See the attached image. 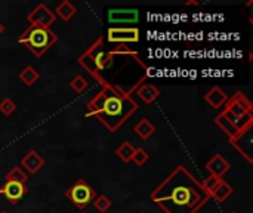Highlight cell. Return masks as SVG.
Masks as SVG:
<instances>
[{"mask_svg": "<svg viewBox=\"0 0 253 213\" xmlns=\"http://www.w3.org/2000/svg\"><path fill=\"white\" fill-rule=\"evenodd\" d=\"M150 197L165 213H199L211 202L202 182L182 165L176 166Z\"/></svg>", "mask_w": 253, "mask_h": 213, "instance_id": "obj_1", "label": "cell"}, {"mask_svg": "<svg viewBox=\"0 0 253 213\" xmlns=\"http://www.w3.org/2000/svg\"><path fill=\"white\" fill-rule=\"evenodd\" d=\"M139 104L119 85L105 83L101 90L86 104V116L96 119L108 132H117L136 111Z\"/></svg>", "mask_w": 253, "mask_h": 213, "instance_id": "obj_2", "label": "cell"}, {"mask_svg": "<svg viewBox=\"0 0 253 213\" xmlns=\"http://www.w3.org/2000/svg\"><path fill=\"white\" fill-rule=\"evenodd\" d=\"M79 65L86 70L101 86L108 83V80L104 77V70L111 67L113 64V56L110 52L105 50L104 47V37L99 36L77 59Z\"/></svg>", "mask_w": 253, "mask_h": 213, "instance_id": "obj_3", "label": "cell"}, {"mask_svg": "<svg viewBox=\"0 0 253 213\" xmlns=\"http://www.w3.org/2000/svg\"><path fill=\"white\" fill-rule=\"evenodd\" d=\"M58 42V34L52 28L28 25L18 37V43L30 50L36 58H42Z\"/></svg>", "mask_w": 253, "mask_h": 213, "instance_id": "obj_4", "label": "cell"}, {"mask_svg": "<svg viewBox=\"0 0 253 213\" xmlns=\"http://www.w3.org/2000/svg\"><path fill=\"white\" fill-rule=\"evenodd\" d=\"M221 113L239 129H251L253 126V104L243 92H236L233 96H228Z\"/></svg>", "mask_w": 253, "mask_h": 213, "instance_id": "obj_5", "label": "cell"}, {"mask_svg": "<svg viewBox=\"0 0 253 213\" xmlns=\"http://www.w3.org/2000/svg\"><path fill=\"white\" fill-rule=\"evenodd\" d=\"M96 191L83 179H77L67 191H65V197L71 202V205H74L79 211L86 209L96 197Z\"/></svg>", "mask_w": 253, "mask_h": 213, "instance_id": "obj_6", "label": "cell"}, {"mask_svg": "<svg viewBox=\"0 0 253 213\" xmlns=\"http://www.w3.org/2000/svg\"><path fill=\"white\" fill-rule=\"evenodd\" d=\"M141 39V31L136 27H110L107 30V40L110 43L127 44L138 43Z\"/></svg>", "mask_w": 253, "mask_h": 213, "instance_id": "obj_7", "label": "cell"}, {"mask_svg": "<svg viewBox=\"0 0 253 213\" xmlns=\"http://www.w3.org/2000/svg\"><path fill=\"white\" fill-rule=\"evenodd\" d=\"M27 21L30 25L34 27H43V28H50L55 21L56 16L53 13V10H50L44 3H39L28 15H27Z\"/></svg>", "mask_w": 253, "mask_h": 213, "instance_id": "obj_8", "label": "cell"}, {"mask_svg": "<svg viewBox=\"0 0 253 213\" xmlns=\"http://www.w3.org/2000/svg\"><path fill=\"white\" fill-rule=\"evenodd\" d=\"M213 123L219 128V130H222L225 135H227V138H228V141H230V144H233V142H236L237 139H240L242 136H245L246 133H249L251 132V129H239L230 119H227L222 113H219L215 119H213Z\"/></svg>", "mask_w": 253, "mask_h": 213, "instance_id": "obj_9", "label": "cell"}, {"mask_svg": "<svg viewBox=\"0 0 253 213\" xmlns=\"http://www.w3.org/2000/svg\"><path fill=\"white\" fill-rule=\"evenodd\" d=\"M27 193H28L27 185L19 182H4L0 187V196H3L6 202L12 206L19 203L27 196Z\"/></svg>", "mask_w": 253, "mask_h": 213, "instance_id": "obj_10", "label": "cell"}, {"mask_svg": "<svg viewBox=\"0 0 253 213\" xmlns=\"http://www.w3.org/2000/svg\"><path fill=\"white\" fill-rule=\"evenodd\" d=\"M130 90H132V93H135L147 105H151L160 96V89L157 86H154V85H150V83L138 82Z\"/></svg>", "mask_w": 253, "mask_h": 213, "instance_id": "obj_11", "label": "cell"}, {"mask_svg": "<svg viewBox=\"0 0 253 213\" xmlns=\"http://www.w3.org/2000/svg\"><path fill=\"white\" fill-rule=\"evenodd\" d=\"M44 163H46L44 159L36 150H30L21 159V169L25 170L27 175H36L44 166Z\"/></svg>", "mask_w": 253, "mask_h": 213, "instance_id": "obj_12", "label": "cell"}, {"mask_svg": "<svg viewBox=\"0 0 253 213\" xmlns=\"http://www.w3.org/2000/svg\"><path fill=\"white\" fill-rule=\"evenodd\" d=\"M228 101V95L222 90V87L219 86H212L208 93L205 95V102L213 108V110H221L224 108L225 102Z\"/></svg>", "mask_w": 253, "mask_h": 213, "instance_id": "obj_13", "label": "cell"}, {"mask_svg": "<svg viewBox=\"0 0 253 213\" xmlns=\"http://www.w3.org/2000/svg\"><path fill=\"white\" fill-rule=\"evenodd\" d=\"M231 169V165L230 162H227L224 159L222 154H215L212 156V159L206 163V170L213 175V176H218V178H222L228 170Z\"/></svg>", "mask_w": 253, "mask_h": 213, "instance_id": "obj_14", "label": "cell"}, {"mask_svg": "<svg viewBox=\"0 0 253 213\" xmlns=\"http://www.w3.org/2000/svg\"><path fill=\"white\" fill-rule=\"evenodd\" d=\"M139 19L138 9H110L108 10V21L110 22H136Z\"/></svg>", "mask_w": 253, "mask_h": 213, "instance_id": "obj_15", "label": "cell"}, {"mask_svg": "<svg viewBox=\"0 0 253 213\" xmlns=\"http://www.w3.org/2000/svg\"><path fill=\"white\" fill-rule=\"evenodd\" d=\"M53 13L56 18H61L64 22L71 21V18L77 13V7L70 1V0H62L61 3H58V6L53 9Z\"/></svg>", "mask_w": 253, "mask_h": 213, "instance_id": "obj_16", "label": "cell"}, {"mask_svg": "<svg viewBox=\"0 0 253 213\" xmlns=\"http://www.w3.org/2000/svg\"><path fill=\"white\" fill-rule=\"evenodd\" d=\"M133 132H135V135H138L142 141H147V139H150V138L156 133V126H154L148 119H141V120L135 125Z\"/></svg>", "mask_w": 253, "mask_h": 213, "instance_id": "obj_17", "label": "cell"}, {"mask_svg": "<svg viewBox=\"0 0 253 213\" xmlns=\"http://www.w3.org/2000/svg\"><path fill=\"white\" fill-rule=\"evenodd\" d=\"M233 193H234L233 185H231V184H228L227 181L221 179L219 185L216 187V190L213 191V194L211 196V199H213V200H215V202H218V203H224L227 199H230V197L233 196Z\"/></svg>", "mask_w": 253, "mask_h": 213, "instance_id": "obj_18", "label": "cell"}, {"mask_svg": "<svg viewBox=\"0 0 253 213\" xmlns=\"http://www.w3.org/2000/svg\"><path fill=\"white\" fill-rule=\"evenodd\" d=\"M18 79L28 87L34 86V83L40 79V73L33 67V65H27L22 68V71L18 74Z\"/></svg>", "mask_w": 253, "mask_h": 213, "instance_id": "obj_19", "label": "cell"}, {"mask_svg": "<svg viewBox=\"0 0 253 213\" xmlns=\"http://www.w3.org/2000/svg\"><path fill=\"white\" fill-rule=\"evenodd\" d=\"M135 153V147L129 142V141H125L122 145H119L116 148V156L123 162V163H129L132 160V156Z\"/></svg>", "mask_w": 253, "mask_h": 213, "instance_id": "obj_20", "label": "cell"}, {"mask_svg": "<svg viewBox=\"0 0 253 213\" xmlns=\"http://www.w3.org/2000/svg\"><path fill=\"white\" fill-rule=\"evenodd\" d=\"M28 181V175L21 169V166H15L12 168L7 175L4 176V182H19V184H25Z\"/></svg>", "mask_w": 253, "mask_h": 213, "instance_id": "obj_21", "label": "cell"}, {"mask_svg": "<svg viewBox=\"0 0 253 213\" xmlns=\"http://www.w3.org/2000/svg\"><path fill=\"white\" fill-rule=\"evenodd\" d=\"M92 203H93V208L96 209V212H99V213H107L110 209H111V206H113V202H111L105 194H99V196H96V197H95V200H93Z\"/></svg>", "mask_w": 253, "mask_h": 213, "instance_id": "obj_22", "label": "cell"}, {"mask_svg": "<svg viewBox=\"0 0 253 213\" xmlns=\"http://www.w3.org/2000/svg\"><path fill=\"white\" fill-rule=\"evenodd\" d=\"M70 87H71V90L73 92H76V93H83L87 87H89V83H87V80L83 77V76H76L71 82H70Z\"/></svg>", "mask_w": 253, "mask_h": 213, "instance_id": "obj_23", "label": "cell"}, {"mask_svg": "<svg viewBox=\"0 0 253 213\" xmlns=\"http://www.w3.org/2000/svg\"><path fill=\"white\" fill-rule=\"evenodd\" d=\"M148 160H150V154H148V151H147L145 148H135V153H133L132 160H130V162L135 163V166L141 168V166H144Z\"/></svg>", "mask_w": 253, "mask_h": 213, "instance_id": "obj_24", "label": "cell"}, {"mask_svg": "<svg viewBox=\"0 0 253 213\" xmlns=\"http://www.w3.org/2000/svg\"><path fill=\"white\" fill-rule=\"evenodd\" d=\"M221 179H222V178H218V176L209 175V176H208V178L205 179V182H202V185H203L205 191H206V193H208L209 196H212V194H213V191L216 190V187L219 185Z\"/></svg>", "mask_w": 253, "mask_h": 213, "instance_id": "obj_25", "label": "cell"}, {"mask_svg": "<svg viewBox=\"0 0 253 213\" xmlns=\"http://www.w3.org/2000/svg\"><path fill=\"white\" fill-rule=\"evenodd\" d=\"M16 110V104L10 99V98H4L0 101V113L4 117H10Z\"/></svg>", "mask_w": 253, "mask_h": 213, "instance_id": "obj_26", "label": "cell"}, {"mask_svg": "<svg viewBox=\"0 0 253 213\" xmlns=\"http://www.w3.org/2000/svg\"><path fill=\"white\" fill-rule=\"evenodd\" d=\"M3 33H4V25H3V24L0 22V36H1Z\"/></svg>", "mask_w": 253, "mask_h": 213, "instance_id": "obj_27", "label": "cell"}, {"mask_svg": "<svg viewBox=\"0 0 253 213\" xmlns=\"http://www.w3.org/2000/svg\"><path fill=\"white\" fill-rule=\"evenodd\" d=\"M185 4H199V1H187Z\"/></svg>", "mask_w": 253, "mask_h": 213, "instance_id": "obj_28", "label": "cell"}, {"mask_svg": "<svg viewBox=\"0 0 253 213\" xmlns=\"http://www.w3.org/2000/svg\"><path fill=\"white\" fill-rule=\"evenodd\" d=\"M0 213H9V212H6V211H4V212H0Z\"/></svg>", "mask_w": 253, "mask_h": 213, "instance_id": "obj_29", "label": "cell"}, {"mask_svg": "<svg viewBox=\"0 0 253 213\" xmlns=\"http://www.w3.org/2000/svg\"><path fill=\"white\" fill-rule=\"evenodd\" d=\"M129 213H135V212H129Z\"/></svg>", "mask_w": 253, "mask_h": 213, "instance_id": "obj_30", "label": "cell"}, {"mask_svg": "<svg viewBox=\"0 0 253 213\" xmlns=\"http://www.w3.org/2000/svg\"><path fill=\"white\" fill-rule=\"evenodd\" d=\"M231 213H237V212H231Z\"/></svg>", "mask_w": 253, "mask_h": 213, "instance_id": "obj_31", "label": "cell"}]
</instances>
